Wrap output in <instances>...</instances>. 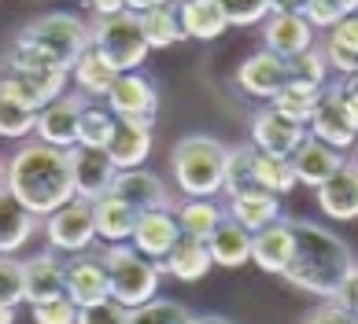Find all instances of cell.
Segmentation results:
<instances>
[{
    "mask_svg": "<svg viewBox=\"0 0 358 324\" xmlns=\"http://www.w3.org/2000/svg\"><path fill=\"white\" fill-rule=\"evenodd\" d=\"M0 324H15V306H4V302H0Z\"/></svg>",
    "mask_w": 358,
    "mask_h": 324,
    "instance_id": "51",
    "label": "cell"
},
{
    "mask_svg": "<svg viewBox=\"0 0 358 324\" xmlns=\"http://www.w3.org/2000/svg\"><path fill=\"white\" fill-rule=\"evenodd\" d=\"M26 269V302H52L67 295V254L59 251H41L22 262Z\"/></svg>",
    "mask_w": 358,
    "mask_h": 324,
    "instance_id": "13",
    "label": "cell"
},
{
    "mask_svg": "<svg viewBox=\"0 0 358 324\" xmlns=\"http://www.w3.org/2000/svg\"><path fill=\"white\" fill-rule=\"evenodd\" d=\"M141 214L134 207H126L118 196H103L92 202V221H96V240L103 243H129L134 240V228H137Z\"/></svg>",
    "mask_w": 358,
    "mask_h": 324,
    "instance_id": "26",
    "label": "cell"
},
{
    "mask_svg": "<svg viewBox=\"0 0 358 324\" xmlns=\"http://www.w3.org/2000/svg\"><path fill=\"white\" fill-rule=\"evenodd\" d=\"M103 265L111 277V299L122 302L126 309H137L155 299L163 265L144 258L134 243H108L103 247Z\"/></svg>",
    "mask_w": 358,
    "mask_h": 324,
    "instance_id": "5",
    "label": "cell"
},
{
    "mask_svg": "<svg viewBox=\"0 0 358 324\" xmlns=\"http://www.w3.org/2000/svg\"><path fill=\"white\" fill-rule=\"evenodd\" d=\"M355 11H358V0H314L307 8V22L314 30H333L336 22H343Z\"/></svg>",
    "mask_w": 358,
    "mask_h": 324,
    "instance_id": "41",
    "label": "cell"
},
{
    "mask_svg": "<svg viewBox=\"0 0 358 324\" xmlns=\"http://www.w3.org/2000/svg\"><path fill=\"white\" fill-rule=\"evenodd\" d=\"M174 11L189 40H218L229 30V19L218 0H174Z\"/></svg>",
    "mask_w": 358,
    "mask_h": 324,
    "instance_id": "24",
    "label": "cell"
},
{
    "mask_svg": "<svg viewBox=\"0 0 358 324\" xmlns=\"http://www.w3.org/2000/svg\"><path fill=\"white\" fill-rule=\"evenodd\" d=\"M89 100L82 92H63L52 103H45L37 111V126H34V140L52 144V147H63L71 152L78 147V126H82V107Z\"/></svg>",
    "mask_w": 358,
    "mask_h": 324,
    "instance_id": "9",
    "label": "cell"
},
{
    "mask_svg": "<svg viewBox=\"0 0 358 324\" xmlns=\"http://www.w3.org/2000/svg\"><path fill=\"white\" fill-rule=\"evenodd\" d=\"M155 118H118V129L108 144V155L118 170H137L152 155Z\"/></svg>",
    "mask_w": 358,
    "mask_h": 324,
    "instance_id": "17",
    "label": "cell"
},
{
    "mask_svg": "<svg viewBox=\"0 0 358 324\" xmlns=\"http://www.w3.org/2000/svg\"><path fill=\"white\" fill-rule=\"evenodd\" d=\"M307 137H310V129L303 126V122L281 115L277 107H262V111H255V118H251V147L262 155L292 159Z\"/></svg>",
    "mask_w": 358,
    "mask_h": 324,
    "instance_id": "8",
    "label": "cell"
},
{
    "mask_svg": "<svg viewBox=\"0 0 358 324\" xmlns=\"http://www.w3.org/2000/svg\"><path fill=\"white\" fill-rule=\"evenodd\" d=\"M314 0H270V11H285V15H307Z\"/></svg>",
    "mask_w": 358,
    "mask_h": 324,
    "instance_id": "47",
    "label": "cell"
},
{
    "mask_svg": "<svg viewBox=\"0 0 358 324\" xmlns=\"http://www.w3.org/2000/svg\"><path fill=\"white\" fill-rule=\"evenodd\" d=\"M108 107L115 111V118H155L159 107V92L144 74H118V81L108 92Z\"/></svg>",
    "mask_w": 358,
    "mask_h": 324,
    "instance_id": "20",
    "label": "cell"
},
{
    "mask_svg": "<svg viewBox=\"0 0 358 324\" xmlns=\"http://www.w3.org/2000/svg\"><path fill=\"white\" fill-rule=\"evenodd\" d=\"M15 45L34 48L37 56H45L48 63L71 71L74 59L92 45V34H89V26L78 15H67V11H48V15H41V19H34V22L22 26L19 37H15Z\"/></svg>",
    "mask_w": 358,
    "mask_h": 324,
    "instance_id": "4",
    "label": "cell"
},
{
    "mask_svg": "<svg viewBox=\"0 0 358 324\" xmlns=\"http://www.w3.org/2000/svg\"><path fill=\"white\" fill-rule=\"evenodd\" d=\"M4 173H8V159H0V188H4Z\"/></svg>",
    "mask_w": 358,
    "mask_h": 324,
    "instance_id": "52",
    "label": "cell"
},
{
    "mask_svg": "<svg viewBox=\"0 0 358 324\" xmlns=\"http://www.w3.org/2000/svg\"><path fill=\"white\" fill-rule=\"evenodd\" d=\"M30 314H34V324H78V306L67 295L52 299V302H37Z\"/></svg>",
    "mask_w": 358,
    "mask_h": 324,
    "instance_id": "44",
    "label": "cell"
},
{
    "mask_svg": "<svg viewBox=\"0 0 358 324\" xmlns=\"http://www.w3.org/2000/svg\"><path fill=\"white\" fill-rule=\"evenodd\" d=\"M229 26H255L270 15V0H218Z\"/></svg>",
    "mask_w": 358,
    "mask_h": 324,
    "instance_id": "42",
    "label": "cell"
},
{
    "mask_svg": "<svg viewBox=\"0 0 358 324\" xmlns=\"http://www.w3.org/2000/svg\"><path fill=\"white\" fill-rule=\"evenodd\" d=\"M34 126H37V111H30V107H22V103H15L11 96L0 92V137L22 140L34 133Z\"/></svg>",
    "mask_w": 358,
    "mask_h": 324,
    "instance_id": "37",
    "label": "cell"
},
{
    "mask_svg": "<svg viewBox=\"0 0 358 324\" xmlns=\"http://www.w3.org/2000/svg\"><path fill=\"white\" fill-rule=\"evenodd\" d=\"M89 8L96 11V19L100 15H122V11H129L126 0H89Z\"/></svg>",
    "mask_w": 358,
    "mask_h": 324,
    "instance_id": "48",
    "label": "cell"
},
{
    "mask_svg": "<svg viewBox=\"0 0 358 324\" xmlns=\"http://www.w3.org/2000/svg\"><path fill=\"white\" fill-rule=\"evenodd\" d=\"M303 324H358L355 321V314L343 302H336V299H325L317 309H310V317L303 321Z\"/></svg>",
    "mask_w": 358,
    "mask_h": 324,
    "instance_id": "45",
    "label": "cell"
},
{
    "mask_svg": "<svg viewBox=\"0 0 358 324\" xmlns=\"http://www.w3.org/2000/svg\"><path fill=\"white\" fill-rule=\"evenodd\" d=\"M210 262L222 269H241L244 262H251V233L244 225H236L233 218H225L207 240Z\"/></svg>",
    "mask_w": 358,
    "mask_h": 324,
    "instance_id": "29",
    "label": "cell"
},
{
    "mask_svg": "<svg viewBox=\"0 0 358 324\" xmlns=\"http://www.w3.org/2000/svg\"><path fill=\"white\" fill-rule=\"evenodd\" d=\"M225 155L229 147L207 133L181 137L170 152V170L185 199H215L225 188Z\"/></svg>",
    "mask_w": 358,
    "mask_h": 324,
    "instance_id": "3",
    "label": "cell"
},
{
    "mask_svg": "<svg viewBox=\"0 0 358 324\" xmlns=\"http://www.w3.org/2000/svg\"><path fill=\"white\" fill-rule=\"evenodd\" d=\"M225 218L244 225L248 233H259V228L281 221V196L266 192V188H244V192L229 196V202H225Z\"/></svg>",
    "mask_w": 358,
    "mask_h": 324,
    "instance_id": "22",
    "label": "cell"
},
{
    "mask_svg": "<svg viewBox=\"0 0 358 324\" xmlns=\"http://www.w3.org/2000/svg\"><path fill=\"white\" fill-rule=\"evenodd\" d=\"M71 81L78 85V92H82L85 100H108L111 85L118 81V71L100 56L96 48L89 45L82 56L74 59V66H71Z\"/></svg>",
    "mask_w": 358,
    "mask_h": 324,
    "instance_id": "27",
    "label": "cell"
},
{
    "mask_svg": "<svg viewBox=\"0 0 358 324\" xmlns=\"http://www.w3.org/2000/svg\"><path fill=\"white\" fill-rule=\"evenodd\" d=\"M37 225H41V218L26 210L22 202L8 192V188H0V254L22 251L26 243L34 240Z\"/></svg>",
    "mask_w": 358,
    "mask_h": 324,
    "instance_id": "25",
    "label": "cell"
},
{
    "mask_svg": "<svg viewBox=\"0 0 358 324\" xmlns=\"http://www.w3.org/2000/svg\"><path fill=\"white\" fill-rule=\"evenodd\" d=\"M141 19V34L148 40V48H170L185 40V30H181V19L174 4H159V8H148V11H137Z\"/></svg>",
    "mask_w": 358,
    "mask_h": 324,
    "instance_id": "33",
    "label": "cell"
},
{
    "mask_svg": "<svg viewBox=\"0 0 358 324\" xmlns=\"http://www.w3.org/2000/svg\"><path fill=\"white\" fill-rule=\"evenodd\" d=\"M317 192V207H322L333 221H355L358 218V162H343V166L329 177Z\"/></svg>",
    "mask_w": 358,
    "mask_h": 324,
    "instance_id": "21",
    "label": "cell"
},
{
    "mask_svg": "<svg viewBox=\"0 0 358 324\" xmlns=\"http://www.w3.org/2000/svg\"><path fill=\"white\" fill-rule=\"evenodd\" d=\"M178 214V225H181V236H192V240H210V233L225 221V210L218 207L215 199H181Z\"/></svg>",
    "mask_w": 358,
    "mask_h": 324,
    "instance_id": "31",
    "label": "cell"
},
{
    "mask_svg": "<svg viewBox=\"0 0 358 324\" xmlns=\"http://www.w3.org/2000/svg\"><path fill=\"white\" fill-rule=\"evenodd\" d=\"M355 321H358V309H355Z\"/></svg>",
    "mask_w": 358,
    "mask_h": 324,
    "instance_id": "54",
    "label": "cell"
},
{
    "mask_svg": "<svg viewBox=\"0 0 358 324\" xmlns=\"http://www.w3.org/2000/svg\"><path fill=\"white\" fill-rule=\"evenodd\" d=\"M0 302L4 306L26 302V269L15 254H0Z\"/></svg>",
    "mask_w": 358,
    "mask_h": 324,
    "instance_id": "39",
    "label": "cell"
},
{
    "mask_svg": "<svg viewBox=\"0 0 358 324\" xmlns=\"http://www.w3.org/2000/svg\"><path fill=\"white\" fill-rule=\"evenodd\" d=\"M181 240V225H178V214L174 210H148L137 218V228H134V247L152 262H163L174 243Z\"/></svg>",
    "mask_w": 358,
    "mask_h": 324,
    "instance_id": "18",
    "label": "cell"
},
{
    "mask_svg": "<svg viewBox=\"0 0 358 324\" xmlns=\"http://www.w3.org/2000/svg\"><path fill=\"white\" fill-rule=\"evenodd\" d=\"M343 162H348V159H343L336 147H329L325 140H317V137H307L299 144V152L292 155L296 177H299V184H307V188H322L343 166Z\"/></svg>",
    "mask_w": 358,
    "mask_h": 324,
    "instance_id": "23",
    "label": "cell"
},
{
    "mask_svg": "<svg viewBox=\"0 0 358 324\" xmlns=\"http://www.w3.org/2000/svg\"><path fill=\"white\" fill-rule=\"evenodd\" d=\"M71 173H74V196L85 202H96L111 192L118 177V166L111 162L108 147H71Z\"/></svg>",
    "mask_w": 358,
    "mask_h": 324,
    "instance_id": "10",
    "label": "cell"
},
{
    "mask_svg": "<svg viewBox=\"0 0 358 324\" xmlns=\"http://www.w3.org/2000/svg\"><path fill=\"white\" fill-rule=\"evenodd\" d=\"M4 188L30 214L48 218L63 202L74 199V173H71V152L52 147L41 140L22 144L15 155L8 159Z\"/></svg>",
    "mask_w": 358,
    "mask_h": 324,
    "instance_id": "1",
    "label": "cell"
},
{
    "mask_svg": "<svg viewBox=\"0 0 358 324\" xmlns=\"http://www.w3.org/2000/svg\"><path fill=\"white\" fill-rule=\"evenodd\" d=\"M336 89H340V96H343V107H348L351 126H355V133H358V81L343 74V78L336 81Z\"/></svg>",
    "mask_w": 358,
    "mask_h": 324,
    "instance_id": "46",
    "label": "cell"
},
{
    "mask_svg": "<svg viewBox=\"0 0 358 324\" xmlns=\"http://www.w3.org/2000/svg\"><path fill=\"white\" fill-rule=\"evenodd\" d=\"M92 34V48L108 59L118 74H129L148 59V40L141 34V19L137 11H122V15H100L89 26Z\"/></svg>",
    "mask_w": 358,
    "mask_h": 324,
    "instance_id": "6",
    "label": "cell"
},
{
    "mask_svg": "<svg viewBox=\"0 0 358 324\" xmlns=\"http://www.w3.org/2000/svg\"><path fill=\"white\" fill-rule=\"evenodd\" d=\"M322 52L336 74H355L358 71V15H348L343 22H336L329 30V40Z\"/></svg>",
    "mask_w": 358,
    "mask_h": 324,
    "instance_id": "30",
    "label": "cell"
},
{
    "mask_svg": "<svg viewBox=\"0 0 358 324\" xmlns=\"http://www.w3.org/2000/svg\"><path fill=\"white\" fill-rule=\"evenodd\" d=\"M244 188H255V147H251V140L229 147V155H225V188L222 192L236 196Z\"/></svg>",
    "mask_w": 358,
    "mask_h": 324,
    "instance_id": "36",
    "label": "cell"
},
{
    "mask_svg": "<svg viewBox=\"0 0 358 324\" xmlns=\"http://www.w3.org/2000/svg\"><path fill=\"white\" fill-rule=\"evenodd\" d=\"M111 196H118L126 202V207H134L137 214H148V210H170V192H166V184L163 177H155L152 170H118V177L111 184Z\"/></svg>",
    "mask_w": 358,
    "mask_h": 324,
    "instance_id": "14",
    "label": "cell"
},
{
    "mask_svg": "<svg viewBox=\"0 0 358 324\" xmlns=\"http://www.w3.org/2000/svg\"><path fill=\"white\" fill-rule=\"evenodd\" d=\"M285 81H288V59L273 56L270 48L251 52V56L241 63V71H236V85L255 100H273Z\"/></svg>",
    "mask_w": 358,
    "mask_h": 324,
    "instance_id": "16",
    "label": "cell"
},
{
    "mask_svg": "<svg viewBox=\"0 0 358 324\" xmlns=\"http://www.w3.org/2000/svg\"><path fill=\"white\" fill-rule=\"evenodd\" d=\"M322 92H325V85H310V81L288 78L281 85V92L270 100V107H277L281 115H288V118H296V122L307 126L310 115H314V107H317V100H322Z\"/></svg>",
    "mask_w": 358,
    "mask_h": 324,
    "instance_id": "32",
    "label": "cell"
},
{
    "mask_svg": "<svg viewBox=\"0 0 358 324\" xmlns=\"http://www.w3.org/2000/svg\"><path fill=\"white\" fill-rule=\"evenodd\" d=\"M296 184H299V177H296L292 159L255 152V188H266V192H273V196H288Z\"/></svg>",
    "mask_w": 358,
    "mask_h": 324,
    "instance_id": "34",
    "label": "cell"
},
{
    "mask_svg": "<svg viewBox=\"0 0 358 324\" xmlns=\"http://www.w3.org/2000/svg\"><path fill=\"white\" fill-rule=\"evenodd\" d=\"M292 254H296V228L292 221H273L259 233H251V262H255L262 273L285 277L292 265Z\"/></svg>",
    "mask_w": 358,
    "mask_h": 324,
    "instance_id": "15",
    "label": "cell"
},
{
    "mask_svg": "<svg viewBox=\"0 0 358 324\" xmlns=\"http://www.w3.org/2000/svg\"><path fill=\"white\" fill-rule=\"evenodd\" d=\"M355 162H358V159H355Z\"/></svg>",
    "mask_w": 358,
    "mask_h": 324,
    "instance_id": "55",
    "label": "cell"
},
{
    "mask_svg": "<svg viewBox=\"0 0 358 324\" xmlns=\"http://www.w3.org/2000/svg\"><path fill=\"white\" fill-rule=\"evenodd\" d=\"M292 228H296V254H292L285 280L322 299H340L343 284L358 269L351 247L314 221H292Z\"/></svg>",
    "mask_w": 358,
    "mask_h": 324,
    "instance_id": "2",
    "label": "cell"
},
{
    "mask_svg": "<svg viewBox=\"0 0 358 324\" xmlns=\"http://www.w3.org/2000/svg\"><path fill=\"white\" fill-rule=\"evenodd\" d=\"M115 129H118V118H115L111 107L85 103L82 107V126H78V144L82 147H108Z\"/></svg>",
    "mask_w": 358,
    "mask_h": 324,
    "instance_id": "35",
    "label": "cell"
},
{
    "mask_svg": "<svg viewBox=\"0 0 358 324\" xmlns=\"http://www.w3.org/2000/svg\"><path fill=\"white\" fill-rule=\"evenodd\" d=\"M67 299L78 309L111 299V277H108V265H103V254L82 251L67 258Z\"/></svg>",
    "mask_w": 358,
    "mask_h": 324,
    "instance_id": "11",
    "label": "cell"
},
{
    "mask_svg": "<svg viewBox=\"0 0 358 324\" xmlns=\"http://www.w3.org/2000/svg\"><path fill=\"white\" fill-rule=\"evenodd\" d=\"M348 78H355V81H358V71H355V74H348Z\"/></svg>",
    "mask_w": 358,
    "mask_h": 324,
    "instance_id": "53",
    "label": "cell"
},
{
    "mask_svg": "<svg viewBox=\"0 0 358 324\" xmlns=\"http://www.w3.org/2000/svg\"><path fill=\"white\" fill-rule=\"evenodd\" d=\"M189 324H192V321H189Z\"/></svg>",
    "mask_w": 358,
    "mask_h": 324,
    "instance_id": "56",
    "label": "cell"
},
{
    "mask_svg": "<svg viewBox=\"0 0 358 324\" xmlns=\"http://www.w3.org/2000/svg\"><path fill=\"white\" fill-rule=\"evenodd\" d=\"M307 129H310V137L325 140L329 147H336V152H348V147L358 144V133H355V126H351L348 107H343V96H340L336 85H325L322 100H317L314 115H310V122H307Z\"/></svg>",
    "mask_w": 358,
    "mask_h": 324,
    "instance_id": "12",
    "label": "cell"
},
{
    "mask_svg": "<svg viewBox=\"0 0 358 324\" xmlns=\"http://www.w3.org/2000/svg\"><path fill=\"white\" fill-rule=\"evenodd\" d=\"M126 321H129V309L115 299H103V302L78 309V324H126Z\"/></svg>",
    "mask_w": 358,
    "mask_h": 324,
    "instance_id": "43",
    "label": "cell"
},
{
    "mask_svg": "<svg viewBox=\"0 0 358 324\" xmlns=\"http://www.w3.org/2000/svg\"><path fill=\"white\" fill-rule=\"evenodd\" d=\"M192 314L174 299H152L137 309H129V321L126 324H189Z\"/></svg>",
    "mask_w": 358,
    "mask_h": 324,
    "instance_id": "38",
    "label": "cell"
},
{
    "mask_svg": "<svg viewBox=\"0 0 358 324\" xmlns=\"http://www.w3.org/2000/svg\"><path fill=\"white\" fill-rule=\"evenodd\" d=\"M159 265H163L166 277H174V280H181V284H196V280H203V277L210 273V265H215V262H210V251H207L203 240L181 236V240L174 243V251H170Z\"/></svg>",
    "mask_w": 358,
    "mask_h": 324,
    "instance_id": "28",
    "label": "cell"
},
{
    "mask_svg": "<svg viewBox=\"0 0 358 324\" xmlns=\"http://www.w3.org/2000/svg\"><path fill=\"white\" fill-rule=\"evenodd\" d=\"M41 228H45V240L52 251L59 254H82L96 243V221H92V202L85 199H71L63 202L59 210H52L48 218H41Z\"/></svg>",
    "mask_w": 358,
    "mask_h": 324,
    "instance_id": "7",
    "label": "cell"
},
{
    "mask_svg": "<svg viewBox=\"0 0 358 324\" xmlns=\"http://www.w3.org/2000/svg\"><path fill=\"white\" fill-rule=\"evenodd\" d=\"M129 11H148V8H159V4H174V0H126Z\"/></svg>",
    "mask_w": 358,
    "mask_h": 324,
    "instance_id": "49",
    "label": "cell"
},
{
    "mask_svg": "<svg viewBox=\"0 0 358 324\" xmlns=\"http://www.w3.org/2000/svg\"><path fill=\"white\" fill-rule=\"evenodd\" d=\"M262 40L273 56L296 59L307 48H314V26L307 15H285V11H270V22L262 26Z\"/></svg>",
    "mask_w": 358,
    "mask_h": 324,
    "instance_id": "19",
    "label": "cell"
},
{
    "mask_svg": "<svg viewBox=\"0 0 358 324\" xmlns=\"http://www.w3.org/2000/svg\"><path fill=\"white\" fill-rule=\"evenodd\" d=\"M288 78L310 81V85H329V59H325V52L314 45V48L303 52V56L288 59Z\"/></svg>",
    "mask_w": 358,
    "mask_h": 324,
    "instance_id": "40",
    "label": "cell"
},
{
    "mask_svg": "<svg viewBox=\"0 0 358 324\" xmlns=\"http://www.w3.org/2000/svg\"><path fill=\"white\" fill-rule=\"evenodd\" d=\"M192 324H233V321L222 314H203V317H192Z\"/></svg>",
    "mask_w": 358,
    "mask_h": 324,
    "instance_id": "50",
    "label": "cell"
}]
</instances>
